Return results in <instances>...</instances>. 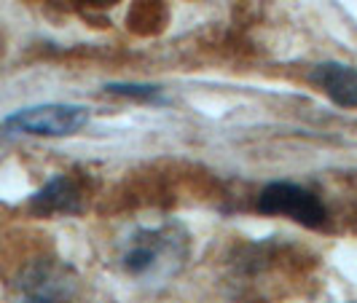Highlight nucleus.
<instances>
[{"label": "nucleus", "mask_w": 357, "mask_h": 303, "mask_svg": "<svg viewBox=\"0 0 357 303\" xmlns=\"http://www.w3.org/2000/svg\"><path fill=\"white\" fill-rule=\"evenodd\" d=\"M86 124H89V107L70 102H46L11 113L8 118H3L0 132L36 134V137H70Z\"/></svg>", "instance_id": "obj_1"}, {"label": "nucleus", "mask_w": 357, "mask_h": 303, "mask_svg": "<svg viewBox=\"0 0 357 303\" xmlns=\"http://www.w3.org/2000/svg\"><path fill=\"white\" fill-rule=\"evenodd\" d=\"M258 212L282 215L306 228H322L328 223V210L320 201V196L290 180L268 182L258 196Z\"/></svg>", "instance_id": "obj_2"}, {"label": "nucleus", "mask_w": 357, "mask_h": 303, "mask_svg": "<svg viewBox=\"0 0 357 303\" xmlns=\"http://www.w3.org/2000/svg\"><path fill=\"white\" fill-rule=\"evenodd\" d=\"M78 277L59 261H38L19 279L22 303H75Z\"/></svg>", "instance_id": "obj_3"}, {"label": "nucleus", "mask_w": 357, "mask_h": 303, "mask_svg": "<svg viewBox=\"0 0 357 303\" xmlns=\"http://www.w3.org/2000/svg\"><path fill=\"white\" fill-rule=\"evenodd\" d=\"M312 81L320 86L336 105L357 110V70L341 62H322L312 70Z\"/></svg>", "instance_id": "obj_4"}, {"label": "nucleus", "mask_w": 357, "mask_h": 303, "mask_svg": "<svg viewBox=\"0 0 357 303\" xmlns=\"http://www.w3.org/2000/svg\"><path fill=\"white\" fill-rule=\"evenodd\" d=\"M33 210L40 215H68L81 210V194L68 178H52L36 196H33Z\"/></svg>", "instance_id": "obj_5"}, {"label": "nucleus", "mask_w": 357, "mask_h": 303, "mask_svg": "<svg viewBox=\"0 0 357 303\" xmlns=\"http://www.w3.org/2000/svg\"><path fill=\"white\" fill-rule=\"evenodd\" d=\"M167 233L161 231H143L129 247H126L124 258H121V266L129 274H145L159 263L161 250H167Z\"/></svg>", "instance_id": "obj_6"}, {"label": "nucleus", "mask_w": 357, "mask_h": 303, "mask_svg": "<svg viewBox=\"0 0 357 303\" xmlns=\"http://www.w3.org/2000/svg\"><path fill=\"white\" fill-rule=\"evenodd\" d=\"M107 91L132 97V100H143V102H164L159 86H145V84H107Z\"/></svg>", "instance_id": "obj_7"}, {"label": "nucleus", "mask_w": 357, "mask_h": 303, "mask_svg": "<svg viewBox=\"0 0 357 303\" xmlns=\"http://www.w3.org/2000/svg\"><path fill=\"white\" fill-rule=\"evenodd\" d=\"M81 3H89V6H113L119 0H81Z\"/></svg>", "instance_id": "obj_8"}]
</instances>
